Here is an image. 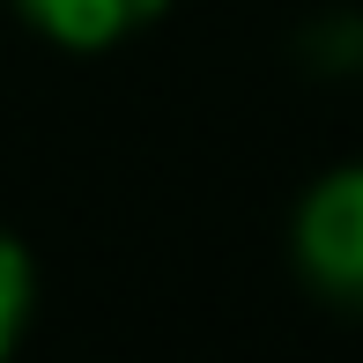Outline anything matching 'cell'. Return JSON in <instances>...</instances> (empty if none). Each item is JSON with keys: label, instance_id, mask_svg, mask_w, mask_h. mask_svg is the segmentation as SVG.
I'll return each mask as SVG.
<instances>
[{"label": "cell", "instance_id": "cell-1", "mask_svg": "<svg viewBox=\"0 0 363 363\" xmlns=\"http://www.w3.org/2000/svg\"><path fill=\"white\" fill-rule=\"evenodd\" d=\"M296 259L326 296L363 304V163L311 186L304 216H296Z\"/></svg>", "mask_w": 363, "mask_h": 363}, {"label": "cell", "instance_id": "cell-2", "mask_svg": "<svg viewBox=\"0 0 363 363\" xmlns=\"http://www.w3.org/2000/svg\"><path fill=\"white\" fill-rule=\"evenodd\" d=\"M163 0H23V15L60 45H111L134 23H148Z\"/></svg>", "mask_w": 363, "mask_h": 363}, {"label": "cell", "instance_id": "cell-3", "mask_svg": "<svg viewBox=\"0 0 363 363\" xmlns=\"http://www.w3.org/2000/svg\"><path fill=\"white\" fill-rule=\"evenodd\" d=\"M23 311H30V259H23L15 238H0V356L23 334Z\"/></svg>", "mask_w": 363, "mask_h": 363}]
</instances>
